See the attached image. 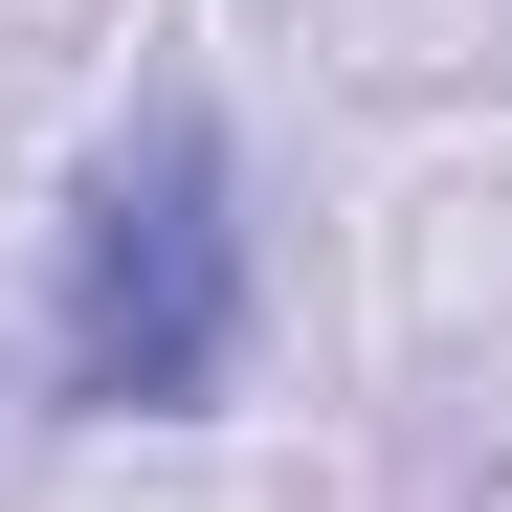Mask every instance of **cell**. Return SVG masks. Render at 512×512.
<instances>
[{"label":"cell","mask_w":512,"mask_h":512,"mask_svg":"<svg viewBox=\"0 0 512 512\" xmlns=\"http://www.w3.org/2000/svg\"><path fill=\"white\" fill-rule=\"evenodd\" d=\"M245 334H268V268H245V134H223L201 90H156L90 179H67L45 401H67V423H201V401H245Z\"/></svg>","instance_id":"cell-1"}]
</instances>
